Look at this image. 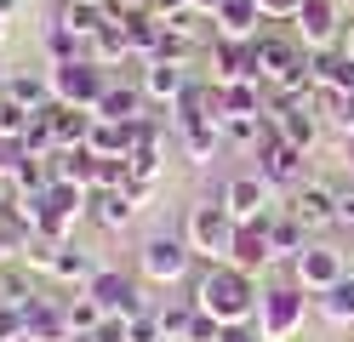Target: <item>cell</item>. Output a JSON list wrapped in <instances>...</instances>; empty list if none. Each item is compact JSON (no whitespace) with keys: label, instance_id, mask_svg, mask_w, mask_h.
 I'll return each instance as SVG.
<instances>
[{"label":"cell","instance_id":"cell-1","mask_svg":"<svg viewBox=\"0 0 354 342\" xmlns=\"http://www.w3.org/2000/svg\"><path fill=\"white\" fill-rule=\"evenodd\" d=\"M257 303H263V296H257V285H252V274L234 268V263H212V268L201 274V285H194V308L212 314L217 325H246Z\"/></svg>","mask_w":354,"mask_h":342},{"label":"cell","instance_id":"cell-2","mask_svg":"<svg viewBox=\"0 0 354 342\" xmlns=\"http://www.w3.org/2000/svg\"><path fill=\"white\" fill-rule=\"evenodd\" d=\"M234 234H240V222L229 217V205L223 200H194L189 205V222H183V240L194 245V257H206V263H229L234 257Z\"/></svg>","mask_w":354,"mask_h":342},{"label":"cell","instance_id":"cell-3","mask_svg":"<svg viewBox=\"0 0 354 342\" xmlns=\"http://www.w3.org/2000/svg\"><path fill=\"white\" fill-rule=\"evenodd\" d=\"M189 263H194V245L183 234H149L143 251H138V268L149 285H177L189 280Z\"/></svg>","mask_w":354,"mask_h":342},{"label":"cell","instance_id":"cell-4","mask_svg":"<svg viewBox=\"0 0 354 342\" xmlns=\"http://www.w3.org/2000/svg\"><path fill=\"white\" fill-rule=\"evenodd\" d=\"M52 97L57 103H75V108H97L103 91H109V75L92 63V57H75V63H52Z\"/></svg>","mask_w":354,"mask_h":342},{"label":"cell","instance_id":"cell-5","mask_svg":"<svg viewBox=\"0 0 354 342\" xmlns=\"http://www.w3.org/2000/svg\"><path fill=\"white\" fill-rule=\"evenodd\" d=\"M286 211H292V217L308 228V234H320V228L343 222V189H331V182H315V177H308L303 189H292Z\"/></svg>","mask_w":354,"mask_h":342},{"label":"cell","instance_id":"cell-6","mask_svg":"<svg viewBox=\"0 0 354 342\" xmlns=\"http://www.w3.org/2000/svg\"><path fill=\"white\" fill-rule=\"evenodd\" d=\"M292 274H297V285H303V291H315V296H320V291L337 285L348 268H343V251H337V245H303L297 257H292Z\"/></svg>","mask_w":354,"mask_h":342},{"label":"cell","instance_id":"cell-7","mask_svg":"<svg viewBox=\"0 0 354 342\" xmlns=\"http://www.w3.org/2000/svg\"><path fill=\"white\" fill-rule=\"evenodd\" d=\"M257 177L269 182V189H303V149L286 143V137H274V143L257 149Z\"/></svg>","mask_w":354,"mask_h":342},{"label":"cell","instance_id":"cell-8","mask_svg":"<svg viewBox=\"0 0 354 342\" xmlns=\"http://www.w3.org/2000/svg\"><path fill=\"white\" fill-rule=\"evenodd\" d=\"M269 194H274V189H269V182H263L257 171H240V177H229L223 205H229V217H234V222H263V217L274 211Z\"/></svg>","mask_w":354,"mask_h":342},{"label":"cell","instance_id":"cell-9","mask_svg":"<svg viewBox=\"0 0 354 342\" xmlns=\"http://www.w3.org/2000/svg\"><path fill=\"white\" fill-rule=\"evenodd\" d=\"M297 29H303V52H326V46H337V40H343L337 0H303Z\"/></svg>","mask_w":354,"mask_h":342},{"label":"cell","instance_id":"cell-10","mask_svg":"<svg viewBox=\"0 0 354 342\" xmlns=\"http://www.w3.org/2000/svg\"><path fill=\"white\" fill-rule=\"evenodd\" d=\"M103 303V314H115V319H131V314H143V296H138V285L126 280V274H115V268H103L92 285H86Z\"/></svg>","mask_w":354,"mask_h":342},{"label":"cell","instance_id":"cell-11","mask_svg":"<svg viewBox=\"0 0 354 342\" xmlns=\"http://www.w3.org/2000/svg\"><path fill=\"white\" fill-rule=\"evenodd\" d=\"M143 97L149 103H166V108H177V97H183V86H189V68L183 63H166V57H154V63H143Z\"/></svg>","mask_w":354,"mask_h":342},{"label":"cell","instance_id":"cell-12","mask_svg":"<svg viewBox=\"0 0 354 342\" xmlns=\"http://www.w3.org/2000/svg\"><path fill=\"white\" fill-rule=\"evenodd\" d=\"M217 23V40H257V23H263V6L257 0H223L212 12Z\"/></svg>","mask_w":354,"mask_h":342},{"label":"cell","instance_id":"cell-13","mask_svg":"<svg viewBox=\"0 0 354 342\" xmlns=\"http://www.w3.org/2000/svg\"><path fill=\"white\" fill-rule=\"evenodd\" d=\"M86 211H92V222H97V228L120 234V228L138 217V200H131L126 189H92V205H86Z\"/></svg>","mask_w":354,"mask_h":342},{"label":"cell","instance_id":"cell-14","mask_svg":"<svg viewBox=\"0 0 354 342\" xmlns=\"http://www.w3.org/2000/svg\"><path fill=\"white\" fill-rule=\"evenodd\" d=\"M97 114L103 120H120V126H138V120H149V97H143V86H115L109 80Z\"/></svg>","mask_w":354,"mask_h":342},{"label":"cell","instance_id":"cell-15","mask_svg":"<svg viewBox=\"0 0 354 342\" xmlns=\"http://www.w3.org/2000/svg\"><path fill=\"white\" fill-rule=\"evenodd\" d=\"M234 268H269L274 263V245H269V234H263V222H240V234H234V257H229Z\"/></svg>","mask_w":354,"mask_h":342},{"label":"cell","instance_id":"cell-16","mask_svg":"<svg viewBox=\"0 0 354 342\" xmlns=\"http://www.w3.org/2000/svg\"><path fill=\"white\" fill-rule=\"evenodd\" d=\"M86 57H92L97 68H120L131 57V40H126V23H103V29L86 40Z\"/></svg>","mask_w":354,"mask_h":342},{"label":"cell","instance_id":"cell-17","mask_svg":"<svg viewBox=\"0 0 354 342\" xmlns=\"http://www.w3.org/2000/svg\"><path fill=\"white\" fill-rule=\"evenodd\" d=\"M217 114H269L263 80H229V86H217Z\"/></svg>","mask_w":354,"mask_h":342},{"label":"cell","instance_id":"cell-18","mask_svg":"<svg viewBox=\"0 0 354 342\" xmlns=\"http://www.w3.org/2000/svg\"><path fill=\"white\" fill-rule=\"evenodd\" d=\"M52 274H57L63 285H80V291H86V285L103 274V263L92 257V251H80V245H63V251H57V263H52Z\"/></svg>","mask_w":354,"mask_h":342},{"label":"cell","instance_id":"cell-19","mask_svg":"<svg viewBox=\"0 0 354 342\" xmlns=\"http://www.w3.org/2000/svg\"><path fill=\"white\" fill-rule=\"evenodd\" d=\"M263 234H269V245H274V257H297V251H303V234H308V228L292 217V211H286V205H280V211H269V217H263Z\"/></svg>","mask_w":354,"mask_h":342},{"label":"cell","instance_id":"cell-20","mask_svg":"<svg viewBox=\"0 0 354 342\" xmlns=\"http://www.w3.org/2000/svg\"><path fill=\"white\" fill-rule=\"evenodd\" d=\"M29 342H80L75 325L63 319V303H40L29 314Z\"/></svg>","mask_w":354,"mask_h":342},{"label":"cell","instance_id":"cell-21","mask_svg":"<svg viewBox=\"0 0 354 342\" xmlns=\"http://www.w3.org/2000/svg\"><path fill=\"white\" fill-rule=\"evenodd\" d=\"M6 97H12V103H24L29 114H46V108L57 103L46 75H12V80H6Z\"/></svg>","mask_w":354,"mask_h":342},{"label":"cell","instance_id":"cell-22","mask_svg":"<svg viewBox=\"0 0 354 342\" xmlns=\"http://www.w3.org/2000/svg\"><path fill=\"white\" fill-rule=\"evenodd\" d=\"M177 137H183V154H189V166H212V154H217V143H223V131H217V120H201V126H183Z\"/></svg>","mask_w":354,"mask_h":342},{"label":"cell","instance_id":"cell-23","mask_svg":"<svg viewBox=\"0 0 354 342\" xmlns=\"http://www.w3.org/2000/svg\"><path fill=\"white\" fill-rule=\"evenodd\" d=\"M63 319H69V325H75V336H92V331L103 325L109 314H103V303H97L92 291H75L69 303H63Z\"/></svg>","mask_w":354,"mask_h":342},{"label":"cell","instance_id":"cell-24","mask_svg":"<svg viewBox=\"0 0 354 342\" xmlns=\"http://www.w3.org/2000/svg\"><path fill=\"white\" fill-rule=\"evenodd\" d=\"M315 303H320V314L331 319V325H354V274H343V280L331 291H320Z\"/></svg>","mask_w":354,"mask_h":342},{"label":"cell","instance_id":"cell-25","mask_svg":"<svg viewBox=\"0 0 354 342\" xmlns=\"http://www.w3.org/2000/svg\"><path fill=\"white\" fill-rule=\"evenodd\" d=\"M0 303H6V308H24V314H35L40 303H46V296H40V285H35V280H24L17 268H6V274H0Z\"/></svg>","mask_w":354,"mask_h":342},{"label":"cell","instance_id":"cell-26","mask_svg":"<svg viewBox=\"0 0 354 342\" xmlns=\"http://www.w3.org/2000/svg\"><path fill=\"white\" fill-rule=\"evenodd\" d=\"M57 23H63V29H69V35L86 46V40L103 29V23H115V17H109L103 6H63V12H57Z\"/></svg>","mask_w":354,"mask_h":342},{"label":"cell","instance_id":"cell-27","mask_svg":"<svg viewBox=\"0 0 354 342\" xmlns=\"http://www.w3.org/2000/svg\"><path fill=\"white\" fill-rule=\"evenodd\" d=\"M29 126H35V114H29L24 103H12L6 91H0V143H24V137H29Z\"/></svg>","mask_w":354,"mask_h":342},{"label":"cell","instance_id":"cell-28","mask_svg":"<svg viewBox=\"0 0 354 342\" xmlns=\"http://www.w3.org/2000/svg\"><path fill=\"white\" fill-rule=\"evenodd\" d=\"M46 57L52 63H75V57H86V46L63 29V23H46Z\"/></svg>","mask_w":354,"mask_h":342},{"label":"cell","instance_id":"cell-29","mask_svg":"<svg viewBox=\"0 0 354 342\" xmlns=\"http://www.w3.org/2000/svg\"><path fill=\"white\" fill-rule=\"evenodd\" d=\"M154 314H160V336L166 342H183L189 319H194V303H166V308H154Z\"/></svg>","mask_w":354,"mask_h":342},{"label":"cell","instance_id":"cell-30","mask_svg":"<svg viewBox=\"0 0 354 342\" xmlns=\"http://www.w3.org/2000/svg\"><path fill=\"white\" fill-rule=\"evenodd\" d=\"M0 342H29V314L0 303Z\"/></svg>","mask_w":354,"mask_h":342},{"label":"cell","instance_id":"cell-31","mask_svg":"<svg viewBox=\"0 0 354 342\" xmlns=\"http://www.w3.org/2000/svg\"><path fill=\"white\" fill-rule=\"evenodd\" d=\"M126 331H131V342H166V336H160V314H154V308L131 314V319H126Z\"/></svg>","mask_w":354,"mask_h":342},{"label":"cell","instance_id":"cell-32","mask_svg":"<svg viewBox=\"0 0 354 342\" xmlns=\"http://www.w3.org/2000/svg\"><path fill=\"white\" fill-rule=\"evenodd\" d=\"M183 342H223V325H217L212 314H201V308H194V319H189V331H183Z\"/></svg>","mask_w":354,"mask_h":342},{"label":"cell","instance_id":"cell-33","mask_svg":"<svg viewBox=\"0 0 354 342\" xmlns=\"http://www.w3.org/2000/svg\"><path fill=\"white\" fill-rule=\"evenodd\" d=\"M80 342H131V331H126V319H115V314H109L103 325H97L92 336H80Z\"/></svg>","mask_w":354,"mask_h":342},{"label":"cell","instance_id":"cell-34","mask_svg":"<svg viewBox=\"0 0 354 342\" xmlns=\"http://www.w3.org/2000/svg\"><path fill=\"white\" fill-rule=\"evenodd\" d=\"M257 6H263V17H269V23H292V17L303 12V0H257Z\"/></svg>","mask_w":354,"mask_h":342},{"label":"cell","instance_id":"cell-35","mask_svg":"<svg viewBox=\"0 0 354 342\" xmlns=\"http://www.w3.org/2000/svg\"><path fill=\"white\" fill-rule=\"evenodd\" d=\"M183 12H194V0H154V17H160V23L183 17Z\"/></svg>","mask_w":354,"mask_h":342},{"label":"cell","instance_id":"cell-36","mask_svg":"<svg viewBox=\"0 0 354 342\" xmlns=\"http://www.w3.org/2000/svg\"><path fill=\"white\" fill-rule=\"evenodd\" d=\"M223 342H263V331H252V325H223Z\"/></svg>","mask_w":354,"mask_h":342},{"label":"cell","instance_id":"cell-37","mask_svg":"<svg viewBox=\"0 0 354 342\" xmlns=\"http://www.w3.org/2000/svg\"><path fill=\"white\" fill-rule=\"evenodd\" d=\"M337 52H343V57H354V23L343 29V40H337Z\"/></svg>","mask_w":354,"mask_h":342},{"label":"cell","instance_id":"cell-38","mask_svg":"<svg viewBox=\"0 0 354 342\" xmlns=\"http://www.w3.org/2000/svg\"><path fill=\"white\" fill-rule=\"evenodd\" d=\"M343 222H348V228H354V189H348V194H343Z\"/></svg>","mask_w":354,"mask_h":342},{"label":"cell","instance_id":"cell-39","mask_svg":"<svg viewBox=\"0 0 354 342\" xmlns=\"http://www.w3.org/2000/svg\"><path fill=\"white\" fill-rule=\"evenodd\" d=\"M194 6H201V12H217V6H223V0H194Z\"/></svg>","mask_w":354,"mask_h":342},{"label":"cell","instance_id":"cell-40","mask_svg":"<svg viewBox=\"0 0 354 342\" xmlns=\"http://www.w3.org/2000/svg\"><path fill=\"white\" fill-rule=\"evenodd\" d=\"M17 12V0H0V17H12Z\"/></svg>","mask_w":354,"mask_h":342},{"label":"cell","instance_id":"cell-41","mask_svg":"<svg viewBox=\"0 0 354 342\" xmlns=\"http://www.w3.org/2000/svg\"><path fill=\"white\" fill-rule=\"evenodd\" d=\"M63 6H103V0H63Z\"/></svg>","mask_w":354,"mask_h":342},{"label":"cell","instance_id":"cell-42","mask_svg":"<svg viewBox=\"0 0 354 342\" xmlns=\"http://www.w3.org/2000/svg\"><path fill=\"white\" fill-rule=\"evenodd\" d=\"M6 80H12V75H6V57H0V91H6Z\"/></svg>","mask_w":354,"mask_h":342},{"label":"cell","instance_id":"cell-43","mask_svg":"<svg viewBox=\"0 0 354 342\" xmlns=\"http://www.w3.org/2000/svg\"><path fill=\"white\" fill-rule=\"evenodd\" d=\"M348 171H354V137H348Z\"/></svg>","mask_w":354,"mask_h":342},{"label":"cell","instance_id":"cell-44","mask_svg":"<svg viewBox=\"0 0 354 342\" xmlns=\"http://www.w3.org/2000/svg\"><path fill=\"white\" fill-rule=\"evenodd\" d=\"M0 40H6V17H0Z\"/></svg>","mask_w":354,"mask_h":342},{"label":"cell","instance_id":"cell-45","mask_svg":"<svg viewBox=\"0 0 354 342\" xmlns=\"http://www.w3.org/2000/svg\"><path fill=\"white\" fill-rule=\"evenodd\" d=\"M348 189H354V182H348Z\"/></svg>","mask_w":354,"mask_h":342}]
</instances>
